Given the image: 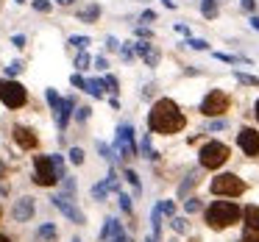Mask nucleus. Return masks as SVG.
<instances>
[{"label":"nucleus","mask_w":259,"mask_h":242,"mask_svg":"<svg viewBox=\"0 0 259 242\" xmlns=\"http://www.w3.org/2000/svg\"><path fill=\"white\" fill-rule=\"evenodd\" d=\"M20 70H23V64H20V62H12V64L6 67V73H9V75H17Z\"/></svg>","instance_id":"36"},{"label":"nucleus","mask_w":259,"mask_h":242,"mask_svg":"<svg viewBox=\"0 0 259 242\" xmlns=\"http://www.w3.org/2000/svg\"><path fill=\"white\" fill-rule=\"evenodd\" d=\"M51 201H53V206H56V209H59V212H62V214H67V217L73 220V223L84 225V212H78V209L73 206V201H70L67 195H53Z\"/></svg>","instance_id":"8"},{"label":"nucleus","mask_w":259,"mask_h":242,"mask_svg":"<svg viewBox=\"0 0 259 242\" xmlns=\"http://www.w3.org/2000/svg\"><path fill=\"white\" fill-rule=\"evenodd\" d=\"M212 192L214 195H229V198H237L245 192V184H242V178H237V175L226 173V175H218V178L212 181Z\"/></svg>","instance_id":"6"},{"label":"nucleus","mask_w":259,"mask_h":242,"mask_svg":"<svg viewBox=\"0 0 259 242\" xmlns=\"http://www.w3.org/2000/svg\"><path fill=\"white\" fill-rule=\"evenodd\" d=\"M14 142L20 148H25V151H31V148H36V134L31 128H25V125H14Z\"/></svg>","instance_id":"12"},{"label":"nucleus","mask_w":259,"mask_h":242,"mask_svg":"<svg viewBox=\"0 0 259 242\" xmlns=\"http://www.w3.org/2000/svg\"><path fill=\"white\" fill-rule=\"evenodd\" d=\"M134 53H137V56L145 59L148 67H156L159 53H156V47H153V45H148V42H137V45H134Z\"/></svg>","instance_id":"13"},{"label":"nucleus","mask_w":259,"mask_h":242,"mask_svg":"<svg viewBox=\"0 0 259 242\" xmlns=\"http://www.w3.org/2000/svg\"><path fill=\"white\" fill-rule=\"evenodd\" d=\"M39 236H42V239H56V228H53V225H42Z\"/></svg>","instance_id":"28"},{"label":"nucleus","mask_w":259,"mask_h":242,"mask_svg":"<svg viewBox=\"0 0 259 242\" xmlns=\"http://www.w3.org/2000/svg\"><path fill=\"white\" fill-rule=\"evenodd\" d=\"M187 45H190V47H195V51H206V47H209L203 39H192V36L187 39Z\"/></svg>","instance_id":"31"},{"label":"nucleus","mask_w":259,"mask_h":242,"mask_svg":"<svg viewBox=\"0 0 259 242\" xmlns=\"http://www.w3.org/2000/svg\"><path fill=\"white\" fill-rule=\"evenodd\" d=\"M240 220V209L229 201H214L212 206L206 209V223L209 228H229L231 223Z\"/></svg>","instance_id":"2"},{"label":"nucleus","mask_w":259,"mask_h":242,"mask_svg":"<svg viewBox=\"0 0 259 242\" xmlns=\"http://www.w3.org/2000/svg\"><path fill=\"white\" fill-rule=\"evenodd\" d=\"M109 242H131V239H128V236L123 234V231H120V234H114V236H112V239H109Z\"/></svg>","instance_id":"43"},{"label":"nucleus","mask_w":259,"mask_h":242,"mask_svg":"<svg viewBox=\"0 0 259 242\" xmlns=\"http://www.w3.org/2000/svg\"><path fill=\"white\" fill-rule=\"evenodd\" d=\"M142 153H145V156H148V153H151V136H142Z\"/></svg>","instance_id":"39"},{"label":"nucleus","mask_w":259,"mask_h":242,"mask_svg":"<svg viewBox=\"0 0 259 242\" xmlns=\"http://www.w3.org/2000/svg\"><path fill=\"white\" fill-rule=\"evenodd\" d=\"M120 209H123V212H131V198L125 195V192H120Z\"/></svg>","instance_id":"32"},{"label":"nucleus","mask_w":259,"mask_h":242,"mask_svg":"<svg viewBox=\"0 0 259 242\" xmlns=\"http://www.w3.org/2000/svg\"><path fill=\"white\" fill-rule=\"evenodd\" d=\"M70 162L81 164V162H84V151H81V148H73V151H70Z\"/></svg>","instance_id":"29"},{"label":"nucleus","mask_w":259,"mask_h":242,"mask_svg":"<svg viewBox=\"0 0 259 242\" xmlns=\"http://www.w3.org/2000/svg\"><path fill=\"white\" fill-rule=\"evenodd\" d=\"M56 3H59V6H73L75 0H56Z\"/></svg>","instance_id":"50"},{"label":"nucleus","mask_w":259,"mask_h":242,"mask_svg":"<svg viewBox=\"0 0 259 242\" xmlns=\"http://www.w3.org/2000/svg\"><path fill=\"white\" fill-rule=\"evenodd\" d=\"M201 164L206 170H214V167H220V164H226V159H229V148L223 145V142H209V145H203L201 148Z\"/></svg>","instance_id":"5"},{"label":"nucleus","mask_w":259,"mask_h":242,"mask_svg":"<svg viewBox=\"0 0 259 242\" xmlns=\"http://www.w3.org/2000/svg\"><path fill=\"white\" fill-rule=\"evenodd\" d=\"M73 109H75V103H73V98H64L62 101V106L56 109V123H59V128H67V123H70V114H73Z\"/></svg>","instance_id":"15"},{"label":"nucleus","mask_w":259,"mask_h":242,"mask_svg":"<svg viewBox=\"0 0 259 242\" xmlns=\"http://www.w3.org/2000/svg\"><path fill=\"white\" fill-rule=\"evenodd\" d=\"M223 125H226L223 120H214V123H212V131H220V128H223Z\"/></svg>","instance_id":"49"},{"label":"nucleus","mask_w":259,"mask_h":242,"mask_svg":"<svg viewBox=\"0 0 259 242\" xmlns=\"http://www.w3.org/2000/svg\"><path fill=\"white\" fill-rule=\"evenodd\" d=\"M90 62H92V59L87 56L84 51H81V53H78V59H75V70H87V67H90Z\"/></svg>","instance_id":"25"},{"label":"nucleus","mask_w":259,"mask_h":242,"mask_svg":"<svg viewBox=\"0 0 259 242\" xmlns=\"http://www.w3.org/2000/svg\"><path fill=\"white\" fill-rule=\"evenodd\" d=\"M162 3H164L167 9H176V3H173V0H162Z\"/></svg>","instance_id":"52"},{"label":"nucleus","mask_w":259,"mask_h":242,"mask_svg":"<svg viewBox=\"0 0 259 242\" xmlns=\"http://www.w3.org/2000/svg\"><path fill=\"white\" fill-rule=\"evenodd\" d=\"M106 184H109V189L120 192V181H117V173H114V170H109V175H106Z\"/></svg>","instance_id":"26"},{"label":"nucleus","mask_w":259,"mask_h":242,"mask_svg":"<svg viewBox=\"0 0 259 242\" xmlns=\"http://www.w3.org/2000/svg\"><path fill=\"white\" fill-rule=\"evenodd\" d=\"M184 209H187V212H190V214H192V212H198V209H201V203H198V201H195V198H190V201H187V203H184Z\"/></svg>","instance_id":"34"},{"label":"nucleus","mask_w":259,"mask_h":242,"mask_svg":"<svg viewBox=\"0 0 259 242\" xmlns=\"http://www.w3.org/2000/svg\"><path fill=\"white\" fill-rule=\"evenodd\" d=\"M90 112H92L90 106H81L78 112H75V117H78V120H87V117H90Z\"/></svg>","instance_id":"38"},{"label":"nucleus","mask_w":259,"mask_h":242,"mask_svg":"<svg viewBox=\"0 0 259 242\" xmlns=\"http://www.w3.org/2000/svg\"><path fill=\"white\" fill-rule=\"evenodd\" d=\"M0 242H12V239H9V236H3V234H0Z\"/></svg>","instance_id":"53"},{"label":"nucleus","mask_w":259,"mask_h":242,"mask_svg":"<svg viewBox=\"0 0 259 242\" xmlns=\"http://www.w3.org/2000/svg\"><path fill=\"white\" fill-rule=\"evenodd\" d=\"M145 242H156V236H148V239Z\"/></svg>","instance_id":"55"},{"label":"nucleus","mask_w":259,"mask_h":242,"mask_svg":"<svg viewBox=\"0 0 259 242\" xmlns=\"http://www.w3.org/2000/svg\"><path fill=\"white\" fill-rule=\"evenodd\" d=\"M70 45L78 47V51H87V45H90V36H70Z\"/></svg>","instance_id":"23"},{"label":"nucleus","mask_w":259,"mask_h":242,"mask_svg":"<svg viewBox=\"0 0 259 242\" xmlns=\"http://www.w3.org/2000/svg\"><path fill=\"white\" fill-rule=\"evenodd\" d=\"M159 209H162V212H164V214H170V217H173V212H176V206H173V201H162V206H159Z\"/></svg>","instance_id":"35"},{"label":"nucleus","mask_w":259,"mask_h":242,"mask_svg":"<svg viewBox=\"0 0 259 242\" xmlns=\"http://www.w3.org/2000/svg\"><path fill=\"white\" fill-rule=\"evenodd\" d=\"M117 151L120 156H134V128L131 125H120L117 128Z\"/></svg>","instance_id":"9"},{"label":"nucleus","mask_w":259,"mask_h":242,"mask_svg":"<svg viewBox=\"0 0 259 242\" xmlns=\"http://www.w3.org/2000/svg\"><path fill=\"white\" fill-rule=\"evenodd\" d=\"M48 103H51V106H53V112H56V109L62 106V98L56 95V89H48Z\"/></svg>","instance_id":"27"},{"label":"nucleus","mask_w":259,"mask_h":242,"mask_svg":"<svg viewBox=\"0 0 259 242\" xmlns=\"http://www.w3.org/2000/svg\"><path fill=\"white\" fill-rule=\"evenodd\" d=\"M256 120H259V101H256Z\"/></svg>","instance_id":"56"},{"label":"nucleus","mask_w":259,"mask_h":242,"mask_svg":"<svg viewBox=\"0 0 259 242\" xmlns=\"http://www.w3.org/2000/svg\"><path fill=\"white\" fill-rule=\"evenodd\" d=\"M103 84H106L109 86V92H112V95H117V78H114V75H106V81H103Z\"/></svg>","instance_id":"30"},{"label":"nucleus","mask_w":259,"mask_h":242,"mask_svg":"<svg viewBox=\"0 0 259 242\" xmlns=\"http://www.w3.org/2000/svg\"><path fill=\"white\" fill-rule=\"evenodd\" d=\"M59 178H62V173H59L53 156H36L34 159V181L39 186H53Z\"/></svg>","instance_id":"3"},{"label":"nucleus","mask_w":259,"mask_h":242,"mask_svg":"<svg viewBox=\"0 0 259 242\" xmlns=\"http://www.w3.org/2000/svg\"><path fill=\"white\" fill-rule=\"evenodd\" d=\"M148 123H151V131H156V134H176V131L184 128V114L179 112V106L170 98H162V101L153 103Z\"/></svg>","instance_id":"1"},{"label":"nucleus","mask_w":259,"mask_h":242,"mask_svg":"<svg viewBox=\"0 0 259 242\" xmlns=\"http://www.w3.org/2000/svg\"><path fill=\"white\" fill-rule=\"evenodd\" d=\"M201 112L206 114V117H218V114L229 112V95L220 92V89L209 92V95L203 98V103H201Z\"/></svg>","instance_id":"7"},{"label":"nucleus","mask_w":259,"mask_h":242,"mask_svg":"<svg viewBox=\"0 0 259 242\" xmlns=\"http://www.w3.org/2000/svg\"><path fill=\"white\" fill-rule=\"evenodd\" d=\"M251 25H253V28L259 31V17H251Z\"/></svg>","instance_id":"51"},{"label":"nucleus","mask_w":259,"mask_h":242,"mask_svg":"<svg viewBox=\"0 0 259 242\" xmlns=\"http://www.w3.org/2000/svg\"><path fill=\"white\" fill-rule=\"evenodd\" d=\"M173 228H176V231H184V220L176 217V220H173Z\"/></svg>","instance_id":"44"},{"label":"nucleus","mask_w":259,"mask_h":242,"mask_svg":"<svg viewBox=\"0 0 259 242\" xmlns=\"http://www.w3.org/2000/svg\"><path fill=\"white\" fill-rule=\"evenodd\" d=\"M176 31H179V34H190V28H187L184 23H179V25H176Z\"/></svg>","instance_id":"48"},{"label":"nucleus","mask_w":259,"mask_h":242,"mask_svg":"<svg viewBox=\"0 0 259 242\" xmlns=\"http://www.w3.org/2000/svg\"><path fill=\"white\" fill-rule=\"evenodd\" d=\"M242 3V9H245V12H253V0H240Z\"/></svg>","instance_id":"45"},{"label":"nucleus","mask_w":259,"mask_h":242,"mask_svg":"<svg viewBox=\"0 0 259 242\" xmlns=\"http://www.w3.org/2000/svg\"><path fill=\"white\" fill-rule=\"evenodd\" d=\"M125 178H128V184L134 186V192H140L142 186H140V175L134 173V170H125Z\"/></svg>","instance_id":"24"},{"label":"nucleus","mask_w":259,"mask_h":242,"mask_svg":"<svg viewBox=\"0 0 259 242\" xmlns=\"http://www.w3.org/2000/svg\"><path fill=\"white\" fill-rule=\"evenodd\" d=\"M237 142H240V148L245 151V156H256L259 153V134L253 128H242L240 136H237Z\"/></svg>","instance_id":"10"},{"label":"nucleus","mask_w":259,"mask_h":242,"mask_svg":"<svg viewBox=\"0 0 259 242\" xmlns=\"http://www.w3.org/2000/svg\"><path fill=\"white\" fill-rule=\"evenodd\" d=\"M201 12H203V17H206V20H212L214 12H218V3H214V0H203V3H201Z\"/></svg>","instance_id":"18"},{"label":"nucleus","mask_w":259,"mask_h":242,"mask_svg":"<svg viewBox=\"0 0 259 242\" xmlns=\"http://www.w3.org/2000/svg\"><path fill=\"white\" fill-rule=\"evenodd\" d=\"M12 45H14V47H25V36H23V34H17V36L12 39Z\"/></svg>","instance_id":"41"},{"label":"nucleus","mask_w":259,"mask_h":242,"mask_svg":"<svg viewBox=\"0 0 259 242\" xmlns=\"http://www.w3.org/2000/svg\"><path fill=\"white\" fill-rule=\"evenodd\" d=\"M98 14H101V9H98V6H90L87 12H81L78 17H81V23H92V20H98Z\"/></svg>","instance_id":"20"},{"label":"nucleus","mask_w":259,"mask_h":242,"mask_svg":"<svg viewBox=\"0 0 259 242\" xmlns=\"http://www.w3.org/2000/svg\"><path fill=\"white\" fill-rule=\"evenodd\" d=\"M106 47H109V51H120V42L114 39V36H109V39H106Z\"/></svg>","instance_id":"40"},{"label":"nucleus","mask_w":259,"mask_h":242,"mask_svg":"<svg viewBox=\"0 0 259 242\" xmlns=\"http://www.w3.org/2000/svg\"><path fill=\"white\" fill-rule=\"evenodd\" d=\"M120 231H123V228H120V223H117L114 217H109V220H106V225H103V231H101V239L106 242V239H112L114 234H120Z\"/></svg>","instance_id":"16"},{"label":"nucleus","mask_w":259,"mask_h":242,"mask_svg":"<svg viewBox=\"0 0 259 242\" xmlns=\"http://www.w3.org/2000/svg\"><path fill=\"white\" fill-rule=\"evenodd\" d=\"M242 220H245V236L259 239V206H248L242 212Z\"/></svg>","instance_id":"11"},{"label":"nucleus","mask_w":259,"mask_h":242,"mask_svg":"<svg viewBox=\"0 0 259 242\" xmlns=\"http://www.w3.org/2000/svg\"><path fill=\"white\" fill-rule=\"evenodd\" d=\"M34 9L45 14V12H51V3H48V0H34Z\"/></svg>","instance_id":"33"},{"label":"nucleus","mask_w":259,"mask_h":242,"mask_svg":"<svg viewBox=\"0 0 259 242\" xmlns=\"http://www.w3.org/2000/svg\"><path fill=\"white\" fill-rule=\"evenodd\" d=\"M95 67H98V70H106V67H109V62H106L103 56H98V59H95Z\"/></svg>","instance_id":"42"},{"label":"nucleus","mask_w":259,"mask_h":242,"mask_svg":"<svg viewBox=\"0 0 259 242\" xmlns=\"http://www.w3.org/2000/svg\"><path fill=\"white\" fill-rule=\"evenodd\" d=\"M142 20H145V23H148V20H156V14H153L151 9H148V12H142Z\"/></svg>","instance_id":"46"},{"label":"nucleus","mask_w":259,"mask_h":242,"mask_svg":"<svg viewBox=\"0 0 259 242\" xmlns=\"http://www.w3.org/2000/svg\"><path fill=\"white\" fill-rule=\"evenodd\" d=\"M106 195H109V184H106V181H103V184H95V186H92V198H95V201H103Z\"/></svg>","instance_id":"21"},{"label":"nucleus","mask_w":259,"mask_h":242,"mask_svg":"<svg viewBox=\"0 0 259 242\" xmlns=\"http://www.w3.org/2000/svg\"><path fill=\"white\" fill-rule=\"evenodd\" d=\"M70 84L78 86V89H84V86H87V78H81V75H73V78H70Z\"/></svg>","instance_id":"37"},{"label":"nucleus","mask_w":259,"mask_h":242,"mask_svg":"<svg viewBox=\"0 0 259 242\" xmlns=\"http://www.w3.org/2000/svg\"><path fill=\"white\" fill-rule=\"evenodd\" d=\"M103 86H106L103 81H87V86H84V89L90 92L92 98H103Z\"/></svg>","instance_id":"17"},{"label":"nucleus","mask_w":259,"mask_h":242,"mask_svg":"<svg viewBox=\"0 0 259 242\" xmlns=\"http://www.w3.org/2000/svg\"><path fill=\"white\" fill-rule=\"evenodd\" d=\"M137 36H142V39L148 36V39H151V31H145V28H137Z\"/></svg>","instance_id":"47"},{"label":"nucleus","mask_w":259,"mask_h":242,"mask_svg":"<svg viewBox=\"0 0 259 242\" xmlns=\"http://www.w3.org/2000/svg\"><path fill=\"white\" fill-rule=\"evenodd\" d=\"M234 78L240 81V84H248V86H259V78H253V75H245V73H234Z\"/></svg>","instance_id":"22"},{"label":"nucleus","mask_w":259,"mask_h":242,"mask_svg":"<svg viewBox=\"0 0 259 242\" xmlns=\"http://www.w3.org/2000/svg\"><path fill=\"white\" fill-rule=\"evenodd\" d=\"M242 242H259V239H251V236H245V239H242Z\"/></svg>","instance_id":"54"},{"label":"nucleus","mask_w":259,"mask_h":242,"mask_svg":"<svg viewBox=\"0 0 259 242\" xmlns=\"http://www.w3.org/2000/svg\"><path fill=\"white\" fill-rule=\"evenodd\" d=\"M151 228H153V236H159V228H162V209H153V214H151Z\"/></svg>","instance_id":"19"},{"label":"nucleus","mask_w":259,"mask_h":242,"mask_svg":"<svg viewBox=\"0 0 259 242\" xmlns=\"http://www.w3.org/2000/svg\"><path fill=\"white\" fill-rule=\"evenodd\" d=\"M0 101L6 103L9 109H20V106H25V101H28V92H25V86L17 84V81L3 78L0 81Z\"/></svg>","instance_id":"4"},{"label":"nucleus","mask_w":259,"mask_h":242,"mask_svg":"<svg viewBox=\"0 0 259 242\" xmlns=\"http://www.w3.org/2000/svg\"><path fill=\"white\" fill-rule=\"evenodd\" d=\"M31 214H34V201H31V198H20V201L14 203V220L25 223V220H31Z\"/></svg>","instance_id":"14"},{"label":"nucleus","mask_w":259,"mask_h":242,"mask_svg":"<svg viewBox=\"0 0 259 242\" xmlns=\"http://www.w3.org/2000/svg\"><path fill=\"white\" fill-rule=\"evenodd\" d=\"M73 242H81V239H73Z\"/></svg>","instance_id":"57"}]
</instances>
